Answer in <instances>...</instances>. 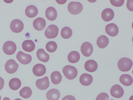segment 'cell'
<instances>
[{"instance_id": "cell-37", "label": "cell", "mask_w": 133, "mask_h": 100, "mask_svg": "<svg viewBox=\"0 0 133 100\" xmlns=\"http://www.w3.org/2000/svg\"><path fill=\"white\" fill-rule=\"evenodd\" d=\"M14 100H22L21 99L17 98L15 99Z\"/></svg>"}, {"instance_id": "cell-12", "label": "cell", "mask_w": 133, "mask_h": 100, "mask_svg": "<svg viewBox=\"0 0 133 100\" xmlns=\"http://www.w3.org/2000/svg\"><path fill=\"white\" fill-rule=\"evenodd\" d=\"M36 85L39 89L44 90L49 87L50 83L48 78L47 76L37 79L36 82Z\"/></svg>"}, {"instance_id": "cell-9", "label": "cell", "mask_w": 133, "mask_h": 100, "mask_svg": "<svg viewBox=\"0 0 133 100\" xmlns=\"http://www.w3.org/2000/svg\"><path fill=\"white\" fill-rule=\"evenodd\" d=\"M93 49L92 45L88 42L83 43L81 47V50L82 54L86 57L90 56L93 52Z\"/></svg>"}, {"instance_id": "cell-15", "label": "cell", "mask_w": 133, "mask_h": 100, "mask_svg": "<svg viewBox=\"0 0 133 100\" xmlns=\"http://www.w3.org/2000/svg\"><path fill=\"white\" fill-rule=\"evenodd\" d=\"M46 22L43 18L40 17L37 18L33 22V25L34 28L38 31L43 29L45 27Z\"/></svg>"}, {"instance_id": "cell-38", "label": "cell", "mask_w": 133, "mask_h": 100, "mask_svg": "<svg viewBox=\"0 0 133 100\" xmlns=\"http://www.w3.org/2000/svg\"><path fill=\"white\" fill-rule=\"evenodd\" d=\"M1 96L0 95V100H1Z\"/></svg>"}, {"instance_id": "cell-27", "label": "cell", "mask_w": 133, "mask_h": 100, "mask_svg": "<svg viewBox=\"0 0 133 100\" xmlns=\"http://www.w3.org/2000/svg\"><path fill=\"white\" fill-rule=\"evenodd\" d=\"M50 77L52 82L55 85L60 83L62 79L61 74L57 71L53 72L51 74Z\"/></svg>"}, {"instance_id": "cell-28", "label": "cell", "mask_w": 133, "mask_h": 100, "mask_svg": "<svg viewBox=\"0 0 133 100\" xmlns=\"http://www.w3.org/2000/svg\"><path fill=\"white\" fill-rule=\"evenodd\" d=\"M32 91L29 87L25 86L23 87L19 92V95L24 98H29L32 94Z\"/></svg>"}, {"instance_id": "cell-36", "label": "cell", "mask_w": 133, "mask_h": 100, "mask_svg": "<svg viewBox=\"0 0 133 100\" xmlns=\"http://www.w3.org/2000/svg\"><path fill=\"white\" fill-rule=\"evenodd\" d=\"M3 100H10V99L8 97H5L3 98Z\"/></svg>"}, {"instance_id": "cell-20", "label": "cell", "mask_w": 133, "mask_h": 100, "mask_svg": "<svg viewBox=\"0 0 133 100\" xmlns=\"http://www.w3.org/2000/svg\"><path fill=\"white\" fill-rule=\"evenodd\" d=\"M38 10L35 5H30L27 6L25 10L26 16L29 18H32L36 16L38 13Z\"/></svg>"}, {"instance_id": "cell-16", "label": "cell", "mask_w": 133, "mask_h": 100, "mask_svg": "<svg viewBox=\"0 0 133 100\" xmlns=\"http://www.w3.org/2000/svg\"><path fill=\"white\" fill-rule=\"evenodd\" d=\"M93 79V77L91 75L87 73H84L80 76L79 81L82 85L87 86L91 84Z\"/></svg>"}, {"instance_id": "cell-23", "label": "cell", "mask_w": 133, "mask_h": 100, "mask_svg": "<svg viewBox=\"0 0 133 100\" xmlns=\"http://www.w3.org/2000/svg\"><path fill=\"white\" fill-rule=\"evenodd\" d=\"M120 82L124 86H128L131 85L133 83V79L128 74L122 75L119 78Z\"/></svg>"}, {"instance_id": "cell-5", "label": "cell", "mask_w": 133, "mask_h": 100, "mask_svg": "<svg viewBox=\"0 0 133 100\" xmlns=\"http://www.w3.org/2000/svg\"><path fill=\"white\" fill-rule=\"evenodd\" d=\"M58 28L56 26L51 24L46 28L44 33L45 35L48 39L54 38L58 35Z\"/></svg>"}, {"instance_id": "cell-19", "label": "cell", "mask_w": 133, "mask_h": 100, "mask_svg": "<svg viewBox=\"0 0 133 100\" xmlns=\"http://www.w3.org/2000/svg\"><path fill=\"white\" fill-rule=\"evenodd\" d=\"M59 91L55 89L50 90L47 92L46 97L48 100H58L60 97Z\"/></svg>"}, {"instance_id": "cell-14", "label": "cell", "mask_w": 133, "mask_h": 100, "mask_svg": "<svg viewBox=\"0 0 133 100\" xmlns=\"http://www.w3.org/2000/svg\"><path fill=\"white\" fill-rule=\"evenodd\" d=\"M114 11L110 8L104 9L101 13V17L102 19L105 22H108L112 20L114 18Z\"/></svg>"}, {"instance_id": "cell-13", "label": "cell", "mask_w": 133, "mask_h": 100, "mask_svg": "<svg viewBox=\"0 0 133 100\" xmlns=\"http://www.w3.org/2000/svg\"><path fill=\"white\" fill-rule=\"evenodd\" d=\"M32 71L35 76L40 77L45 74L46 72V68L44 65L41 64H37L33 66Z\"/></svg>"}, {"instance_id": "cell-32", "label": "cell", "mask_w": 133, "mask_h": 100, "mask_svg": "<svg viewBox=\"0 0 133 100\" xmlns=\"http://www.w3.org/2000/svg\"><path fill=\"white\" fill-rule=\"evenodd\" d=\"M110 1L112 5L116 7H120L123 5L124 0H110Z\"/></svg>"}, {"instance_id": "cell-10", "label": "cell", "mask_w": 133, "mask_h": 100, "mask_svg": "<svg viewBox=\"0 0 133 100\" xmlns=\"http://www.w3.org/2000/svg\"><path fill=\"white\" fill-rule=\"evenodd\" d=\"M110 93L112 97L119 98L123 95L124 91L122 87L118 84H116L111 87L110 90Z\"/></svg>"}, {"instance_id": "cell-4", "label": "cell", "mask_w": 133, "mask_h": 100, "mask_svg": "<svg viewBox=\"0 0 133 100\" xmlns=\"http://www.w3.org/2000/svg\"><path fill=\"white\" fill-rule=\"evenodd\" d=\"M16 44L14 42L10 41H7L5 42L3 47L4 53L9 55L13 54L16 52Z\"/></svg>"}, {"instance_id": "cell-35", "label": "cell", "mask_w": 133, "mask_h": 100, "mask_svg": "<svg viewBox=\"0 0 133 100\" xmlns=\"http://www.w3.org/2000/svg\"><path fill=\"white\" fill-rule=\"evenodd\" d=\"M4 85V80L3 78L0 77V91L3 88Z\"/></svg>"}, {"instance_id": "cell-25", "label": "cell", "mask_w": 133, "mask_h": 100, "mask_svg": "<svg viewBox=\"0 0 133 100\" xmlns=\"http://www.w3.org/2000/svg\"><path fill=\"white\" fill-rule=\"evenodd\" d=\"M80 57L79 53L76 51H73L70 52L67 57L68 61L72 63L77 62L79 60Z\"/></svg>"}, {"instance_id": "cell-8", "label": "cell", "mask_w": 133, "mask_h": 100, "mask_svg": "<svg viewBox=\"0 0 133 100\" xmlns=\"http://www.w3.org/2000/svg\"><path fill=\"white\" fill-rule=\"evenodd\" d=\"M17 60L21 64L26 65L31 61L32 57L29 54L25 53L22 51H19L16 55Z\"/></svg>"}, {"instance_id": "cell-2", "label": "cell", "mask_w": 133, "mask_h": 100, "mask_svg": "<svg viewBox=\"0 0 133 100\" xmlns=\"http://www.w3.org/2000/svg\"><path fill=\"white\" fill-rule=\"evenodd\" d=\"M62 72L66 78L70 80L73 79L77 76L78 71L77 69L73 66L67 65L64 67Z\"/></svg>"}, {"instance_id": "cell-6", "label": "cell", "mask_w": 133, "mask_h": 100, "mask_svg": "<svg viewBox=\"0 0 133 100\" xmlns=\"http://www.w3.org/2000/svg\"><path fill=\"white\" fill-rule=\"evenodd\" d=\"M24 27L23 22L20 20L15 19L13 20L11 22L10 27L12 32L18 33L23 30Z\"/></svg>"}, {"instance_id": "cell-22", "label": "cell", "mask_w": 133, "mask_h": 100, "mask_svg": "<svg viewBox=\"0 0 133 100\" xmlns=\"http://www.w3.org/2000/svg\"><path fill=\"white\" fill-rule=\"evenodd\" d=\"M36 56L39 60L44 63L48 61L50 58L49 55L42 48L39 49L37 50Z\"/></svg>"}, {"instance_id": "cell-30", "label": "cell", "mask_w": 133, "mask_h": 100, "mask_svg": "<svg viewBox=\"0 0 133 100\" xmlns=\"http://www.w3.org/2000/svg\"><path fill=\"white\" fill-rule=\"evenodd\" d=\"M57 45L55 41H50L47 43L45 46L46 50L48 52L53 53L55 52L57 48Z\"/></svg>"}, {"instance_id": "cell-1", "label": "cell", "mask_w": 133, "mask_h": 100, "mask_svg": "<svg viewBox=\"0 0 133 100\" xmlns=\"http://www.w3.org/2000/svg\"><path fill=\"white\" fill-rule=\"evenodd\" d=\"M132 65V61L131 59L128 58L123 57L118 60L117 66L121 71L127 72L131 69Z\"/></svg>"}, {"instance_id": "cell-11", "label": "cell", "mask_w": 133, "mask_h": 100, "mask_svg": "<svg viewBox=\"0 0 133 100\" xmlns=\"http://www.w3.org/2000/svg\"><path fill=\"white\" fill-rule=\"evenodd\" d=\"M105 30L107 34L112 37L116 36L118 34L119 31L117 26L113 23L107 24L105 26Z\"/></svg>"}, {"instance_id": "cell-7", "label": "cell", "mask_w": 133, "mask_h": 100, "mask_svg": "<svg viewBox=\"0 0 133 100\" xmlns=\"http://www.w3.org/2000/svg\"><path fill=\"white\" fill-rule=\"evenodd\" d=\"M19 65L13 59L8 60L5 65V69L6 72L10 74L15 73L17 70Z\"/></svg>"}, {"instance_id": "cell-29", "label": "cell", "mask_w": 133, "mask_h": 100, "mask_svg": "<svg viewBox=\"0 0 133 100\" xmlns=\"http://www.w3.org/2000/svg\"><path fill=\"white\" fill-rule=\"evenodd\" d=\"M61 36L64 39H68L71 37L72 31L69 27H65L61 29Z\"/></svg>"}, {"instance_id": "cell-21", "label": "cell", "mask_w": 133, "mask_h": 100, "mask_svg": "<svg viewBox=\"0 0 133 100\" xmlns=\"http://www.w3.org/2000/svg\"><path fill=\"white\" fill-rule=\"evenodd\" d=\"M23 49L28 52L33 51L35 47V45L34 42L30 40H26L24 41L22 45Z\"/></svg>"}, {"instance_id": "cell-17", "label": "cell", "mask_w": 133, "mask_h": 100, "mask_svg": "<svg viewBox=\"0 0 133 100\" xmlns=\"http://www.w3.org/2000/svg\"><path fill=\"white\" fill-rule=\"evenodd\" d=\"M84 68L88 72H95L98 68L97 63L93 60L91 59L87 61L84 64Z\"/></svg>"}, {"instance_id": "cell-3", "label": "cell", "mask_w": 133, "mask_h": 100, "mask_svg": "<svg viewBox=\"0 0 133 100\" xmlns=\"http://www.w3.org/2000/svg\"><path fill=\"white\" fill-rule=\"evenodd\" d=\"M69 12L73 15H77L81 12L83 9L82 4L79 2H71L68 6Z\"/></svg>"}, {"instance_id": "cell-31", "label": "cell", "mask_w": 133, "mask_h": 100, "mask_svg": "<svg viewBox=\"0 0 133 100\" xmlns=\"http://www.w3.org/2000/svg\"><path fill=\"white\" fill-rule=\"evenodd\" d=\"M109 96L105 92H102L99 94L97 97L96 100H109Z\"/></svg>"}, {"instance_id": "cell-33", "label": "cell", "mask_w": 133, "mask_h": 100, "mask_svg": "<svg viewBox=\"0 0 133 100\" xmlns=\"http://www.w3.org/2000/svg\"><path fill=\"white\" fill-rule=\"evenodd\" d=\"M127 7L130 11H133V1L128 0L127 3Z\"/></svg>"}, {"instance_id": "cell-18", "label": "cell", "mask_w": 133, "mask_h": 100, "mask_svg": "<svg viewBox=\"0 0 133 100\" xmlns=\"http://www.w3.org/2000/svg\"><path fill=\"white\" fill-rule=\"evenodd\" d=\"M45 15L46 18L49 20L53 21L56 19L57 16V13L54 8L50 7L46 9Z\"/></svg>"}, {"instance_id": "cell-39", "label": "cell", "mask_w": 133, "mask_h": 100, "mask_svg": "<svg viewBox=\"0 0 133 100\" xmlns=\"http://www.w3.org/2000/svg\"><path fill=\"white\" fill-rule=\"evenodd\" d=\"M110 100H114L113 99H111Z\"/></svg>"}, {"instance_id": "cell-26", "label": "cell", "mask_w": 133, "mask_h": 100, "mask_svg": "<svg viewBox=\"0 0 133 100\" xmlns=\"http://www.w3.org/2000/svg\"><path fill=\"white\" fill-rule=\"evenodd\" d=\"M21 83L20 80L16 78L11 79L9 83V86L11 89L16 90L19 89L21 86Z\"/></svg>"}, {"instance_id": "cell-34", "label": "cell", "mask_w": 133, "mask_h": 100, "mask_svg": "<svg viewBox=\"0 0 133 100\" xmlns=\"http://www.w3.org/2000/svg\"><path fill=\"white\" fill-rule=\"evenodd\" d=\"M62 100H76L75 97L71 95H68L64 96Z\"/></svg>"}, {"instance_id": "cell-24", "label": "cell", "mask_w": 133, "mask_h": 100, "mask_svg": "<svg viewBox=\"0 0 133 100\" xmlns=\"http://www.w3.org/2000/svg\"><path fill=\"white\" fill-rule=\"evenodd\" d=\"M109 42L108 38L104 35H102L97 38L96 43L98 47L101 48H104L108 45Z\"/></svg>"}]
</instances>
